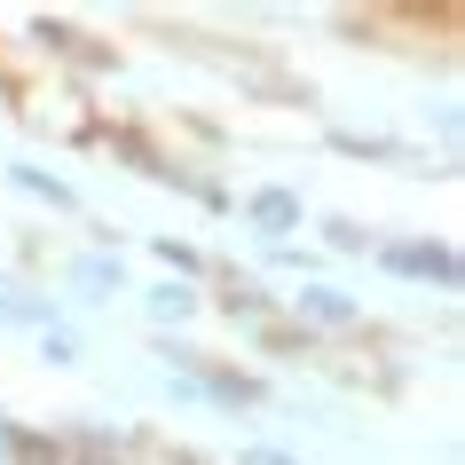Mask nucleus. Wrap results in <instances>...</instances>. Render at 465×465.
I'll list each match as a JSON object with an SVG mask.
<instances>
[{
    "mask_svg": "<svg viewBox=\"0 0 465 465\" xmlns=\"http://www.w3.org/2000/svg\"><path fill=\"white\" fill-rule=\"evenodd\" d=\"M402 261V276H441L450 284V252H394Z\"/></svg>",
    "mask_w": 465,
    "mask_h": 465,
    "instance_id": "nucleus-1",
    "label": "nucleus"
},
{
    "mask_svg": "<svg viewBox=\"0 0 465 465\" xmlns=\"http://www.w3.org/2000/svg\"><path fill=\"white\" fill-rule=\"evenodd\" d=\"M252 213L269 221V229H284V221H292V197H284V190H269V197H261V205H252Z\"/></svg>",
    "mask_w": 465,
    "mask_h": 465,
    "instance_id": "nucleus-2",
    "label": "nucleus"
}]
</instances>
